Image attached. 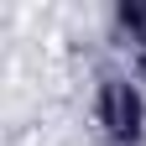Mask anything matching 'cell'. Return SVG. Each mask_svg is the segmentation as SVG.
<instances>
[{
	"label": "cell",
	"mask_w": 146,
	"mask_h": 146,
	"mask_svg": "<svg viewBox=\"0 0 146 146\" xmlns=\"http://www.w3.org/2000/svg\"><path fill=\"white\" fill-rule=\"evenodd\" d=\"M99 120H104V131L115 141H136V131H141V99H136V89L120 84V78H110L99 89Z\"/></svg>",
	"instance_id": "obj_1"
}]
</instances>
